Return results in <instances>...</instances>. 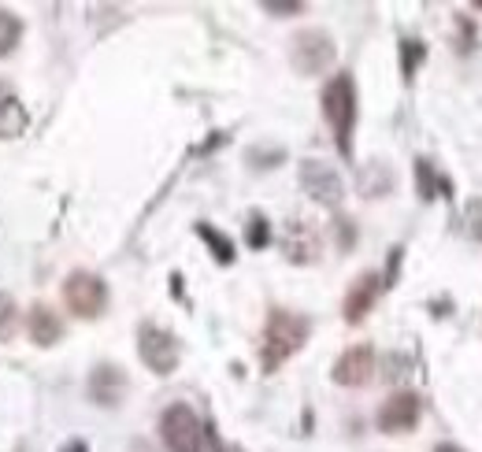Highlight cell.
<instances>
[{
	"label": "cell",
	"mask_w": 482,
	"mask_h": 452,
	"mask_svg": "<svg viewBox=\"0 0 482 452\" xmlns=\"http://www.w3.org/2000/svg\"><path fill=\"white\" fill-rule=\"evenodd\" d=\"M308 330H312V323L304 315L286 312V308H272V315H267V323H263V337H260V364H263V371L267 375L279 371L308 342Z\"/></svg>",
	"instance_id": "cell-1"
},
{
	"label": "cell",
	"mask_w": 482,
	"mask_h": 452,
	"mask_svg": "<svg viewBox=\"0 0 482 452\" xmlns=\"http://www.w3.org/2000/svg\"><path fill=\"white\" fill-rule=\"evenodd\" d=\"M475 48V23L467 15H456V52H471Z\"/></svg>",
	"instance_id": "cell-22"
},
{
	"label": "cell",
	"mask_w": 482,
	"mask_h": 452,
	"mask_svg": "<svg viewBox=\"0 0 482 452\" xmlns=\"http://www.w3.org/2000/svg\"><path fill=\"white\" fill-rule=\"evenodd\" d=\"M19 37H23V23H19V15H12V12L0 8V56L15 52Z\"/></svg>",
	"instance_id": "cell-17"
},
{
	"label": "cell",
	"mask_w": 482,
	"mask_h": 452,
	"mask_svg": "<svg viewBox=\"0 0 482 452\" xmlns=\"http://www.w3.org/2000/svg\"><path fill=\"white\" fill-rule=\"evenodd\" d=\"M419 397L412 389H401V393H394L390 401H383V408H379V430L383 434H408V430H415V423H419Z\"/></svg>",
	"instance_id": "cell-10"
},
{
	"label": "cell",
	"mask_w": 482,
	"mask_h": 452,
	"mask_svg": "<svg viewBox=\"0 0 482 452\" xmlns=\"http://www.w3.org/2000/svg\"><path fill=\"white\" fill-rule=\"evenodd\" d=\"M435 452H464V448H460V445H449V441H442Z\"/></svg>",
	"instance_id": "cell-28"
},
{
	"label": "cell",
	"mask_w": 482,
	"mask_h": 452,
	"mask_svg": "<svg viewBox=\"0 0 482 452\" xmlns=\"http://www.w3.org/2000/svg\"><path fill=\"white\" fill-rule=\"evenodd\" d=\"M374 378V349L371 345H353L338 356L334 364V382L345 389H360Z\"/></svg>",
	"instance_id": "cell-12"
},
{
	"label": "cell",
	"mask_w": 482,
	"mask_h": 452,
	"mask_svg": "<svg viewBox=\"0 0 482 452\" xmlns=\"http://www.w3.org/2000/svg\"><path fill=\"white\" fill-rule=\"evenodd\" d=\"M138 353L152 375H171L179 367V356H182L175 334H168L164 326H152V323H145L138 330Z\"/></svg>",
	"instance_id": "cell-6"
},
{
	"label": "cell",
	"mask_w": 482,
	"mask_h": 452,
	"mask_svg": "<svg viewBox=\"0 0 482 452\" xmlns=\"http://www.w3.org/2000/svg\"><path fill=\"white\" fill-rule=\"evenodd\" d=\"M89 401L100 408H119L127 397V371L119 364H97L89 371Z\"/></svg>",
	"instance_id": "cell-8"
},
{
	"label": "cell",
	"mask_w": 482,
	"mask_h": 452,
	"mask_svg": "<svg viewBox=\"0 0 482 452\" xmlns=\"http://www.w3.org/2000/svg\"><path fill=\"white\" fill-rule=\"evenodd\" d=\"M60 452H89V445H86L82 437H75V441H67V445H64Z\"/></svg>",
	"instance_id": "cell-26"
},
{
	"label": "cell",
	"mask_w": 482,
	"mask_h": 452,
	"mask_svg": "<svg viewBox=\"0 0 482 452\" xmlns=\"http://www.w3.org/2000/svg\"><path fill=\"white\" fill-rule=\"evenodd\" d=\"M19 452H30V448H26V445H19Z\"/></svg>",
	"instance_id": "cell-29"
},
{
	"label": "cell",
	"mask_w": 482,
	"mask_h": 452,
	"mask_svg": "<svg viewBox=\"0 0 482 452\" xmlns=\"http://www.w3.org/2000/svg\"><path fill=\"white\" fill-rule=\"evenodd\" d=\"M423 56H426V48H423V41H412V37H405L401 41V75L412 82V75H415V67L423 64Z\"/></svg>",
	"instance_id": "cell-20"
},
{
	"label": "cell",
	"mask_w": 482,
	"mask_h": 452,
	"mask_svg": "<svg viewBox=\"0 0 482 452\" xmlns=\"http://www.w3.org/2000/svg\"><path fill=\"white\" fill-rule=\"evenodd\" d=\"M364 197H386L394 190V175L386 163H371V171H364Z\"/></svg>",
	"instance_id": "cell-15"
},
{
	"label": "cell",
	"mask_w": 482,
	"mask_h": 452,
	"mask_svg": "<svg viewBox=\"0 0 482 452\" xmlns=\"http://www.w3.org/2000/svg\"><path fill=\"white\" fill-rule=\"evenodd\" d=\"M26 326H30V342H34V345H56L60 334H64L60 315L52 312L48 304H34L30 315H26Z\"/></svg>",
	"instance_id": "cell-14"
},
{
	"label": "cell",
	"mask_w": 482,
	"mask_h": 452,
	"mask_svg": "<svg viewBox=\"0 0 482 452\" xmlns=\"http://www.w3.org/2000/svg\"><path fill=\"white\" fill-rule=\"evenodd\" d=\"M282 252H286V260H293V263H315L319 252H323V238H319V231H315L312 222L290 219L286 231H282Z\"/></svg>",
	"instance_id": "cell-11"
},
{
	"label": "cell",
	"mask_w": 482,
	"mask_h": 452,
	"mask_svg": "<svg viewBox=\"0 0 482 452\" xmlns=\"http://www.w3.org/2000/svg\"><path fill=\"white\" fill-rule=\"evenodd\" d=\"M263 12H272V15H297L304 12L301 0H263Z\"/></svg>",
	"instance_id": "cell-24"
},
{
	"label": "cell",
	"mask_w": 482,
	"mask_h": 452,
	"mask_svg": "<svg viewBox=\"0 0 482 452\" xmlns=\"http://www.w3.org/2000/svg\"><path fill=\"white\" fill-rule=\"evenodd\" d=\"M15 326H19V304H15V297L0 293V342H12Z\"/></svg>",
	"instance_id": "cell-19"
},
{
	"label": "cell",
	"mask_w": 482,
	"mask_h": 452,
	"mask_svg": "<svg viewBox=\"0 0 482 452\" xmlns=\"http://www.w3.org/2000/svg\"><path fill=\"white\" fill-rule=\"evenodd\" d=\"M64 304L78 319H97L108 308V286H104V278L93 271H71L64 282Z\"/></svg>",
	"instance_id": "cell-4"
},
{
	"label": "cell",
	"mask_w": 482,
	"mask_h": 452,
	"mask_svg": "<svg viewBox=\"0 0 482 452\" xmlns=\"http://www.w3.org/2000/svg\"><path fill=\"white\" fill-rule=\"evenodd\" d=\"M379 293H383V274L379 271H364V274H356L353 278V286H349V293H345V304H342V315H345V323H364L367 319V312L374 308V301H379Z\"/></svg>",
	"instance_id": "cell-9"
},
{
	"label": "cell",
	"mask_w": 482,
	"mask_h": 452,
	"mask_svg": "<svg viewBox=\"0 0 482 452\" xmlns=\"http://www.w3.org/2000/svg\"><path fill=\"white\" fill-rule=\"evenodd\" d=\"M301 186L315 204H323V208H338L345 200V186H342L338 171L323 159H304L301 163Z\"/></svg>",
	"instance_id": "cell-7"
},
{
	"label": "cell",
	"mask_w": 482,
	"mask_h": 452,
	"mask_svg": "<svg viewBox=\"0 0 482 452\" xmlns=\"http://www.w3.org/2000/svg\"><path fill=\"white\" fill-rule=\"evenodd\" d=\"M159 434L168 452H204V426L190 405H171L159 416Z\"/></svg>",
	"instance_id": "cell-5"
},
{
	"label": "cell",
	"mask_w": 482,
	"mask_h": 452,
	"mask_svg": "<svg viewBox=\"0 0 482 452\" xmlns=\"http://www.w3.org/2000/svg\"><path fill=\"white\" fill-rule=\"evenodd\" d=\"M234 452H241V448H234Z\"/></svg>",
	"instance_id": "cell-30"
},
{
	"label": "cell",
	"mask_w": 482,
	"mask_h": 452,
	"mask_svg": "<svg viewBox=\"0 0 482 452\" xmlns=\"http://www.w3.org/2000/svg\"><path fill=\"white\" fill-rule=\"evenodd\" d=\"M197 234L211 245V256H216L220 263H234V241L227 234H220L216 226H208V222H197Z\"/></svg>",
	"instance_id": "cell-16"
},
{
	"label": "cell",
	"mask_w": 482,
	"mask_h": 452,
	"mask_svg": "<svg viewBox=\"0 0 482 452\" xmlns=\"http://www.w3.org/2000/svg\"><path fill=\"white\" fill-rule=\"evenodd\" d=\"M415 179H419V197H423V200L438 197L435 190H449V182H446V179H438V182H435V167H431V159H415Z\"/></svg>",
	"instance_id": "cell-18"
},
{
	"label": "cell",
	"mask_w": 482,
	"mask_h": 452,
	"mask_svg": "<svg viewBox=\"0 0 482 452\" xmlns=\"http://www.w3.org/2000/svg\"><path fill=\"white\" fill-rule=\"evenodd\" d=\"M130 452H156V448H152L145 437H138V441H130Z\"/></svg>",
	"instance_id": "cell-27"
},
{
	"label": "cell",
	"mask_w": 482,
	"mask_h": 452,
	"mask_svg": "<svg viewBox=\"0 0 482 452\" xmlns=\"http://www.w3.org/2000/svg\"><path fill=\"white\" fill-rule=\"evenodd\" d=\"M26 108L19 100V93L8 86V82H0V138H19L26 130Z\"/></svg>",
	"instance_id": "cell-13"
},
{
	"label": "cell",
	"mask_w": 482,
	"mask_h": 452,
	"mask_svg": "<svg viewBox=\"0 0 482 452\" xmlns=\"http://www.w3.org/2000/svg\"><path fill=\"white\" fill-rule=\"evenodd\" d=\"M245 241H249V249H263L267 241H272V222H267L260 211L249 219V231H245Z\"/></svg>",
	"instance_id": "cell-21"
},
{
	"label": "cell",
	"mask_w": 482,
	"mask_h": 452,
	"mask_svg": "<svg viewBox=\"0 0 482 452\" xmlns=\"http://www.w3.org/2000/svg\"><path fill=\"white\" fill-rule=\"evenodd\" d=\"M467 219H471V222H467V234L482 241V200H475V204L467 208Z\"/></svg>",
	"instance_id": "cell-25"
},
{
	"label": "cell",
	"mask_w": 482,
	"mask_h": 452,
	"mask_svg": "<svg viewBox=\"0 0 482 452\" xmlns=\"http://www.w3.org/2000/svg\"><path fill=\"white\" fill-rule=\"evenodd\" d=\"M323 116L334 130V141H338V152L342 156H353V127H356V82L349 71L334 75L327 86H323Z\"/></svg>",
	"instance_id": "cell-2"
},
{
	"label": "cell",
	"mask_w": 482,
	"mask_h": 452,
	"mask_svg": "<svg viewBox=\"0 0 482 452\" xmlns=\"http://www.w3.org/2000/svg\"><path fill=\"white\" fill-rule=\"evenodd\" d=\"M338 60V48H334V37L319 26H308V30H297L293 41H290V64L297 75H323L331 71Z\"/></svg>",
	"instance_id": "cell-3"
},
{
	"label": "cell",
	"mask_w": 482,
	"mask_h": 452,
	"mask_svg": "<svg viewBox=\"0 0 482 452\" xmlns=\"http://www.w3.org/2000/svg\"><path fill=\"white\" fill-rule=\"evenodd\" d=\"M334 231H338V245H342V252H349V249L356 245V226H353V219L338 215V219H334Z\"/></svg>",
	"instance_id": "cell-23"
}]
</instances>
